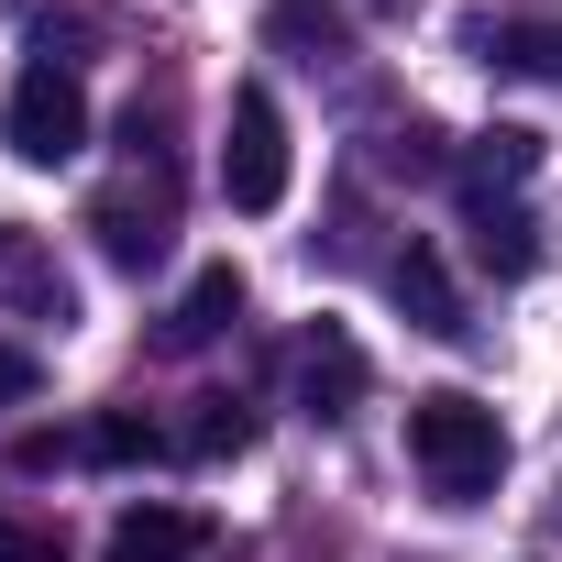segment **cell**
<instances>
[{
    "mask_svg": "<svg viewBox=\"0 0 562 562\" xmlns=\"http://www.w3.org/2000/svg\"><path fill=\"white\" fill-rule=\"evenodd\" d=\"M408 463H419V485H430L441 507H485L496 474H507V430H496L485 397L430 386V397H408Z\"/></svg>",
    "mask_w": 562,
    "mask_h": 562,
    "instance_id": "obj_1",
    "label": "cell"
},
{
    "mask_svg": "<svg viewBox=\"0 0 562 562\" xmlns=\"http://www.w3.org/2000/svg\"><path fill=\"white\" fill-rule=\"evenodd\" d=\"M221 199H232L243 221H265L276 199H288V111H276V89H265V78H243V89H232V144H221Z\"/></svg>",
    "mask_w": 562,
    "mask_h": 562,
    "instance_id": "obj_2",
    "label": "cell"
},
{
    "mask_svg": "<svg viewBox=\"0 0 562 562\" xmlns=\"http://www.w3.org/2000/svg\"><path fill=\"white\" fill-rule=\"evenodd\" d=\"M0 144H12L23 166H67L89 144V89L78 67H23L12 78V111H0Z\"/></svg>",
    "mask_w": 562,
    "mask_h": 562,
    "instance_id": "obj_3",
    "label": "cell"
},
{
    "mask_svg": "<svg viewBox=\"0 0 562 562\" xmlns=\"http://www.w3.org/2000/svg\"><path fill=\"white\" fill-rule=\"evenodd\" d=\"M89 232H100V254H111L122 276L166 265V232H177V199H166V166H155V177H133V188H111V199L89 210Z\"/></svg>",
    "mask_w": 562,
    "mask_h": 562,
    "instance_id": "obj_4",
    "label": "cell"
},
{
    "mask_svg": "<svg viewBox=\"0 0 562 562\" xmlns=\"http://www.w3.org/2000/svg\"><path fill=\"white\" fill-rule=\"evenodd\" d=\"M353 397H364V342L321 321V331L299 342V408H310V419L331 430V419H353Z\"/></svg>",
    "mask_w": 562,
    "mask_h": 562,
    "instance_id": "obj_5",
    "label": "cell"
},
{
    "mask_svg": "<svg viewBox=\"0 0 562 562\" xmlns=\"http://www.w3.org/2000/svg\"><path fill=\"white\" fill-rule=\"evenodd\" d=\"M463 232H474V265L507 276V288L540 265V221H529L518 199H496V188H463Z\"/></svg>",
    "mask_w": 562,
    "mask_h": 562,
    "instance_id": "obj_6",
    "label": "cell"
},
{
    "mask_svg": "<svg viewBox=\"0 0 562 562\" xmlns=\"http://www.w3.org/2000/svg\"><path fill=\"white\" fill-rule=\"evenodd\" d=\"M221 529H210V507H122L111 518V562H199Z\"/></svg>",
    "mask_w": 562,
    "mask_h": 562,
    "instance_id": "obj_7",
    "label": "cell"
},
{
    "mask_svg": "<svg viewBox=\"0 0 562 562\" xmlns=\"http://www.w3.org/2000/svg\"><path fill=\"white\" fill-rule=\"evenodd\" d=\"M386 288H397V310H408L419 331H441V342H463V331H474V321H463V299H452V265H441V254H430L419 232L397 243V265H386Z\"/></svg>",
    "mask_w": 562,
    "mask_h": 562,
    "instance_id": "obj_8",
    "label": "cell"
},
{
    "mask_svg": "<svg viewBox=\"0 0 562 562\" xmlns=\"http://www.w3.org/2000/svg\"><path fill=\"white\" fill-rule=\"evenodd\" d=\"M474 56L507 78H562V12H496L474 23Z\"/></svg>",
    "mask_w": 562,
    "mask_h": 562,
    "instance_id": "obj_9",
    "label": "cell"
},
{
    "mask_svg": "<svg viewBox=\"0 0 562 562\" xmlns=\"http://www.w3.org/2000/svg\"><path fill=\"white\" fill-rule=\"evenodd\" d=\"M232 321H243V276H232V265H199V288L177 299V321H166L155 342H166V353H199V342H221Z\"/></svg>",
    "mask_w": 562,
    "mask_h": 562,
    "instance_id": "obj_10",
    "label": "cell"
},
{
    "mask_svg": "<svg viewBox=\"0 0 562 562\" xmlns=\"http://www.w3.org/2000/svg\"><path fill=\"white\" fill-rule=\"evenodd\" d=\"M0 288H23V299H34V321H56V331L78 321V299H67V276H56V265L34 254V232H23V221L0 232Z\"/></svg>",
    "mask_w": 562,
    "mask_h": 562,
    "instance_id": "obj_11",
    "label": "cell"
},
{
    "mask_svg": "<svg viewBox=\"0 0 562 562\" xmlns=\"http://www.w3.org/2000/svg\"><path fill=\"white\" fill-rule=\"evenodd\" d=\"M529 166H540V133H529V122H496V133H474V144H463V166H452V177H463V188H496V199H507V188H518Z\"/></svg>",
    "mask_w": 562,
    "mask_h": 562,
    "instance_id": "obj_12",
    "label": "cell"
},
{
    "mask_svg": "<svg viewBox=\"0 0 562 562\" xmlns=\"http://www.w3.org/2000/svg\"><path fill=\"white\" fill-rule=\"evenodd\" d=\"M166 452V430L144 419V408H100L89 430H78V463H155Z\"/></svg>",
    "mask_w": 562,
    "mask_h": 562,
    "instance_id": "obj_13",
    "label": "cell"
},
{
    "mask_svg": "<svg viewBox=\"0 0 562 562\" xmlns=\"http://www.w3.org/2000/svg\"><path fill=\"white\" fill-rule=\"evenodd\" d=\"M265 34H276V45H299L310 67H321V56H342V12H331V0H276Z\"/></svg>",
    "mask_w": 562,
    "mask_h": 562,
    "instance_id": "obj_14",
    "label": "cell"
},
{
    "mask_svg": "<svg viewBox=\"0 0 562 562\" xmlns=\"http://www.w3.org/2000/svg\"><path fill=\"white\" fill-rule=\"evenodd\" d=\"M177 441H188L199 463H221V452H243V441H254V408H243V397H199V419H188Z\"/></svg>",
    "mask_w": 562,
    "mask_h": 562,
    "instance_id": "obj_15",
    "label": "cell"
},
{
    "mask_svg": "<svg viewBox=\"0 0 562 562\" xmlns=\"http://www.w3.org/2000/svg\"><path fill=\"white\" fill-rule=\"evenodd\" d=\"M45 386V353H23V342H0V408H23Z\"/></svg>",
    "mask_w": 562,
    "mask_h": 562,
    "instance_id": "obj_16",
    "label": "cell"
},
{
    "mask_svg": "<svg viewBox=\"0 0 562 562\" xmlns=\"http://www.w3.org/2000/svg\"><path fill=\"white\" fill-rule=\"evenodd\" d=\"M0 562H12V529H0Z\"/></svg>",
    "mask_w": 562,
    "mask_h": 562,
    "instance_id": "obj_17",
    "label": "cell"
}]
</instances>
